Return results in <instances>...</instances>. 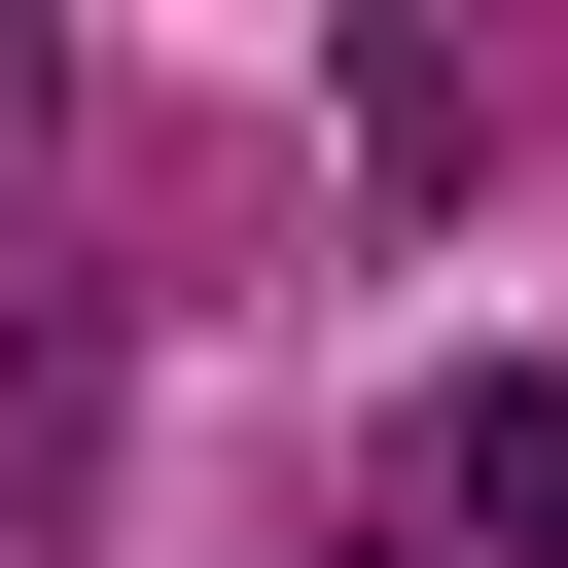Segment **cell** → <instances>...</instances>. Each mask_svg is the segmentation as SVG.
<instances>
[{
	"label": "cell",
	"instance_id": "1",
	"mask_svg": "<svg viewBox=\"0 0 568 568\" xmlns=\"http://www.w3.org/2000/svg\"><path fill=\"white\" fill-rule=\"evenodd\" d=\"M426 532L462 568H568V355H462L426 390Z\"/></svg>",
	"mask_w": 568,
	"mask_h": 568
},
{
	"label": "cell",
	"instance_id": "2",
	"mask_svg": "<svg viewBox=\"0 0 568 568\" xmlns=\"http://www.w3.org/2000/svg\"><path fill=\"white\" fill-rule=\"evenodd\" d=\"M36 142H71V0H0V213H36Z\"/></svg>",
	"mask_w": 568,
	"mask_h": 568
},
{
	"label": "cell",
	"instance_id": "3",
	"mask_svg": "<svg viewBox=\"0 0 568 568\" xmlns=\"http://www.w3.org/2000/svg\"><path fill=\"white\" fill-rule=\"evenodd\" d=\"M426 568H462V532H426Z\"/></svg>",
	"mask_w": 568,
	"mask_h": 568
}]
</instances>
